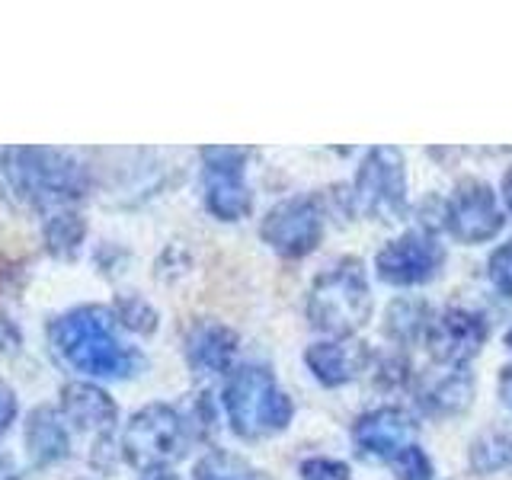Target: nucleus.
Returning a JSON list of instances; mask_svg holds the SVG:
<instances>
[{"label": "nucleus", "mask_w": 512, "mask_h": 480, "mask_svg": "<svg viewBox=\"0 0 512 480\" xmlns=\"http://www.w3.org/2000/svg\"><path fill=\"white\" fill-rule=\"evenodd\" d=\"M192 480H263V477L247 458L224 452V448H215V452L199 458L196 471H192Z\"/></svg>", "instance_id": "20"}, {"label": "nucleus", "mask_w": 512, "mask_h": 480, "mask_svg": "<svg viewBox=\"0 0 512 480\" xmlns=\"http://www.w3.org/2000/svg\"><path fill=\"white\" fill-rule=\"evenodd\" d=\"M0 480H20V471L13 468V458L0 452Z\"/></svg>", "instance_id": "28"}, {"label": "nucleus", "mask_w": 512, "mask_h": 480, "mask_svg": "<svg viewBox=\"0 0 512 480\" xmlns=\"http://www.w3.org/2000/svg\"><path fill=\"white\" fill-rule=\"evenodd\" d=\"M48 340L61 362L90 378L122 381L144 368L141 352L119 336V320L112 308H100V304H87V308H74L55 317L48 327Z\"/></svg>", "instance_id": "1"}, {"label": "nucleus", "mask_w": 512, "mask_h": 480, "mask_svg": "<svg viewBox=\"0 0 512 480\" xmlns=\"http://www.w3.org/2000/svg\"><path fill=\"white\" fill-rule=\"evenodd\" d=\"M474 397V375L464 365H442L439 372H432L416 388V407L426 416H458L471 407Z\"/></svg>", "instance_id": "15"}, {"label": "nucleus", "mask_w": 512, "mask_h": 480, "mask_svg": "<svg viewBox=\"0 0 512 480\" xmlns=\"http://www.w3.org/2000/svg\"><path fill=\"white\" fill-rule=\"evenodd\" d=\"M61 416H64V423H71L77 432L103 442V439H112L119 407L112 404V397L103 388H96V384L68 381L61 388Z\"/></svg>", "instance_id": "13"}, {"label": "nucleus", "mask_w": 512, "mask_h": 480, "mask_svg": "<svg viewBox=\"0 0 512 480\" xmlns=\"http://www.w3.org/2000/svg\"><path fill=\"white\" fill-rule=\"evenodd\" d=\"M445 231L458 244H484L503 231V212L496 192L484 180H461L445 202Z\"/></svg>", "instance_id": "10"}, {"label": "nucleus", "mask_w": 512, "mask_h": 480, "mask_svg": "<svg viewBox=\"0 0 512 480\" xmlns=\"http://www.w3.org/2000/svg\"><path fill=\"white\" fill-rule=\"evenodd\" d=\"M26 452L36 468H48L71 455V436L55 407H36L26 420Z\"/></svg>", "instance_id": "17"}, {"label": "nucleus", "mask_w": 512, "mask_h": 480, "mask_svg": "<svg viewBox=\"0 0 512 480\" xmlns=\"http://www.w3.org/2000/svg\"><path fill=\"white\" fill-rule=\"evenodd\" d=\"M13 420H16V394L0 381V436L13 426Z\"/></svg>", "instance_id": "26"}, {"label": "nucleus", "mask_w": 512, "mask_h": 480, "mask_svg": "<svg viewBox=\"0 0 512 480\" xmlns=\"http://www.w3.org/2000/svg\"><path fill=\"white\" fill-rule=\"evenodd\" d=\"M500 397H503V404L512 410V362L500 368Z\"/></svg>", "instance_id": "27"}, {"label": "nucleus", "mask_w": 512, "mask_h": 480, "mask_svg": "<svg viewBox=\"0 0 512 480\" xmlns=\"http://www.w3.org/2000/svg\"><path fill=\"white\" fill-rule=\"evenodd\" d=\"M372 317V288L368 272L356 256H343L327 272H320L308 295V320L320 333L343 340L362 330Z\"/></svg>", "instance_id": "5"}, {"label": "nucleus", "mask_w": 512, "mask_h": 480, "mask_svg": "<svg viewBox=\"0 0 512 480\" xmlns=\"http://www.w3.org/2000/svg\"><path fill=\"white\" fill-rule=\"evenodd\" d=\"M394 474H397V480H432L436 477V471H432V461H429V455L423 452L420 445H407L404 452H400L394 461Z\"/></svg>", "instance_id": "23"}, {"label": "nucleus", "mask_w": 512, "mask_h": 480, "mask_svg": "<svg viewBox=\"0 0 512 480\" xmlns=\"http://www.w3.org/2000/svg\"><path fill=\"white\" fill-rule=\"evenodd\" d=\"M471 468L480 474H496L512 468V432H484L471 442Z\"/></svg>", "instance_id": "21"}, {"label": "nucleus", "mask_w": 512, "mask_h": 480, "mask_svg": "<svg viewBox=\"0 0 512 480\" xmlns=\"http://www.w3.org/2000/svg\"><path fill=\"white\" fill-rule=\"evenodd\" d=\"M490 282L500 295L512 298V240L490 253Z\"/></svg>", "instance_id": "24"}, {"label": "nucleus", "mask_w": 512, "mask_h": 480, "mask_svg": "<svg viewBox=\"0 0 512 480\" xmlns=\"http://www.w3.org/2000/svg\"><path fill=\"white\" fill-rule=\"evenodd\" d=\"M0 189L13 202L39 212H61L90 189L87 167L68 151L10 148L0 154Z\"/></svg>", "instance_id": "2"}, {"label": "nucleus", "mask_w": 512, "mask_h": 480, "mask_svg": "<svg viewBox=\"0 0 512 480\" xmlns=\"http://www.w3.org/2000/svg\"><path fill=\"white\" fill-rule=\"evenodd\" d=\"M503 202H506V212L512 218V170H506V176H503Z\"/></svg>", "instance_id": "29"}, {"label": "nucleus", "mask_w": 512, "mask_h": 480, "mask_svg": "<svg viewBox=\"0 0 512 480\" xmlns=\"http://www.w3.org/2000/svg\"><path fill=\"white\" fill-rule=\"evenodd\" d=\"M301 480H349V464L336 458H308L301 461Z\"/></svg>", "instance_id": "25"}, {"label": "nucleus", "mask_w": 512, "mask_h": 480, "mask_svg": "<svg viewBox=\"0 0 512 480\" xmlns=\"http://www.w3.org/2000/svg\"><path fill=\"white\" fill-rule=\"evenodd\" d=\"M112 314H116L119 327L132 330V333L148 336L157 327V311L144 298H138V295H119L116 304H112Z\"/></svg>", "instance_id": "22"}, {"label": "nucleus", "mask_w": 512, "mask_h": 480, "mask_svg": "<svg viewBox=\"0 0 512 480\" xmlns=\"http://www.w3.org/2000/svg\"><path fill=\"white\" fill-rule=\"evenodd\" d=\"M260 237L269 250H276L285 260H301V256L317 250L320 237H324V212L311 196L282 199L266 212Z\"/></svg>", "instance_id": "7"}, {"label": "nucleus", "mask_w": 512, "mask_h": 480, "mask_svg": "<svg viewBox=\"0 0 512 480\" xmlns=\"http://www.w3.org/2000/svg\"><path fill=\"white\" fill-rule=\"evenodd\" d=\"M432 311L423 298H394L384 311V336L394 340L397 346H407L423 340L429 330Z\"/></svg>", "instance_id": "18"}, {"label": "nucleus", "mask_w": 512, "mask_h": 480, "mask_svg": "<svg viewBox=\"0 0 512 480\" xmlns=\"http://www.w3.org/2000/svg\"><path fill=\"white\" fill-rule=\"evenodd\" d=\"M352 208L365 218L394 224L407 212V170L404 154L397 148H372L365 154L362 167L352 186Z\"/></svg>", "instance_id": "6"}, {"label": "nucleus", "mask_w": 512, "mask_h": 480, "mask_svg": "<svg viewBox=\"0 0 512 480\" xmlns=\"http://www.w3.org/2000/svg\"><path fill=\"white\" fill-rule=\"evenodd\" d=\"M506 346H509V349H512V330H509V333H506Z\"/></svg>", "instance_id": "31"}, {"label": "nucleus", "mask_w": 512, "mask_h": 480, "mask_svg": "<svg viewBox=\"0 0 512 480\" xmlns=\"http://www.w3.org/2000/svg\"><path fill=\"white\" fill-rule=\"evenodd\" d=\"M141 480H180V477H176L173 471H167V468H164V471H148Z\"/></svg>", "instance_id": "30"}, {"label": "nucleus", "mask_w": 512, "mask_h": 480, "mask_svg": "<svg viewBox=\"0 0 512 480\" xmlns=\"http://www.w3.org/2000/svg\"><path fill=\"white\" fill-rule=\"evenodd\" d=\"M413 416L400 407H378L352 423V445L365 461H394L416 439Z\"/></svg>", "instance_id": "12"}, {"label": "nucleus", "mask_w": 512, "mask_h": 480, "mask_svg": "<svg viewBox=\"0 0 512 480\" xmlns=\"http://www.w3.org/2000/svg\"><path fill=\"white\" fill-rule=\"evenodd\" d=\"M311 375L324 384V388H343V384L356 381L368 362H372V349H368L356 336H343V340H320L304 352Z\"/></svg>", "instance_id": "14"}, {"label": "nucleus", "mask_w": 512, "mask_h": 480, "mask_svg": "<svg viewBox=\"0 0 512 480\" xmlns=\"http://www.w3.org/2000/svg\"><path fill=\"white\" fill-rule=\"evenodd\" d=\"M237 333L218 320H199L186 333V362L196 375H224L234 368Z\"/></svg>", "instance_id": "16"}, {"label": "nucleus", "mask_w": 512, "mask_h": 480, "mask_svg": "<svg viewBox=\"0 0 512 480\" xmlns=\"http://www.w3.org/2000/svg\"><path fill=\"white\" fill-rule=\"evenodd\" d=\"M215 420V410H208L199 400L196 413H183L173 404H148L141 407L122 432V458L138 471H164L167 464L186 455L189 442L208 429Z\"/></svg>", "instance_id": "3"}, {"label": "nucleus", "mask_w": 512, "mask_h": 480, "mask_svg": "<svg viewBox=\"0 0 512 480\" xmlns=\"http://www.w3.org/2000/svg\"><path fill=\"white\" fill-rule=\"evenodd\" d=\"M445 263V247L429 231H407L381 247L375 256V272L381 282L410 288L426 285L439 276Z\"/></svg>", "instance_id": "9"}, {"label": "nucleus", "mask_w": 512, "mask_h": 480, "mask_svg": "<svg viewBox=\"0 0 512 480\" xmlns=\"http://www.w3.org/2000/svg\"><path fill=\"white\" fill-rule=\"evenodd\" d=\"M205 164V208L218 221H240L250 215L253 192L244 180L247 148H202Z\"/></svg>", "instance_id": "8"}, {"label": "nucleus", "mask_w": 512, "mask_h": 480, "mask_svg": "<svg viewBox=\"0 0 512 480\" xmlns=\"http://www.w3.org/2000/svg\"><path fill=\"white\" fill-rule=\"evenodd\" d=\"M228 423L240 439H269L292 423V397H288L269 368L237 365L228 372L221 394Z\"/></svg>", "instance_id": "4"}, {"label": "nucleus", "mask_w": 512, "mask_h": 480, "mask_svg": "<svg viewBox=\"0 0 512 480\" xmlns=\"http://www.w3.org/2000/svg\"><path fill=\"white\" fill-rule=\"evenodd\" d=\"M487 320L468 308H445L429 320L426 349L439 365H468L487 343Z\"/></svg>", "instance_id": "11"}, {"label": "nucleus", "mask_w": 512, "mask_h": 480, "mask_svg": "<svg viewBox=\"0 0 512 480\" xmlns=\"http://www.w3.org/2000/svg\"><path fill=\"white\" fill-rule=\"evenodd\" d=\"M87 237V224L71 208H61V212H52L45 221V247L52 256H61V260H71V256L80 250Z\"/></svg>", "instance_id": "19"}]
</instances>
